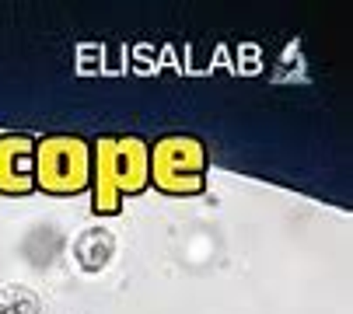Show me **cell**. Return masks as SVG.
<instances>
[{"label": "cell", "instance_id": "1", "mask_svg": "<svg viewBox=\"0 0 353 314\" xmlns=\"http://www.w3.org/2000/svg\"><path fill=\"white\" fill-rule=\"evenodd\" d=\"M91 202L98 213H112L123 192H140L150 182V143L143 136H98L91 147Z\"/></svg>", "mask_w": 353, "mask_h": 314}, {"label": "cell", "instance_id": "3", "mask_svg": "<svg viewBox=\"0 0 353 314\" xmlns=\"http://www.w3.org/2000/svg\"><path fill=\"white\" fill-rule=\"evenodd\" d=\"M207 143L189 133H168L150 143V178L165 192H199L207 175Z\"/></svg>", "mask_w": 353, "mask_h": 314}, {"label": "cell", "instance_id": "2", "mask_svg": "<svg viewBox=\"0 0 353 314\" xmlns=\"http://www.w3.org/2000/svg\"><path fill=\"white\" fill-rule=\"evenodd\" d=\"M91 178V143L77 133L35 140V185L46 192H81Z\"/></svg>", "mask_w": 353, "mask_h": 314}, {"label": "cell", "instance_id": "4", "mask_svg": "<svg viewBox=\"0 0 353 314\" xmlns=\"http://www.w3.org/2000/svg\"><path fill=\"white\" fill-rule=\"evenodd\" d=\"M35 189V136L0 133V192H32Z\"/></svg>", "mask_w": 353, "mask_h": 314}]
</instances>
